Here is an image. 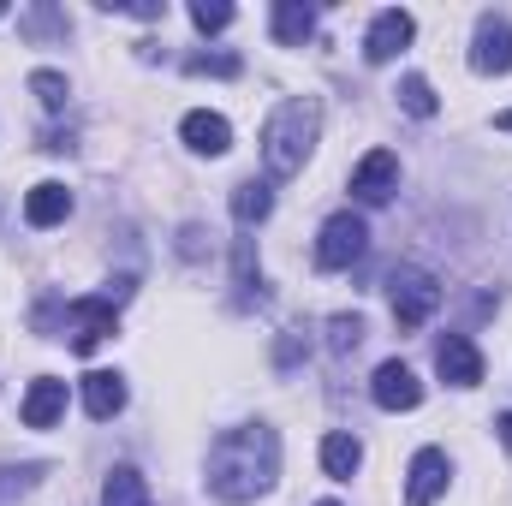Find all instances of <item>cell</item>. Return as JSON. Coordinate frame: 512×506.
Segmentation results:
<instances>
[{
    "mask_svg": "<svg viewBox=\"0 0 512 506\" xmlns=\"http://www.w3.org/2000/svg\"><path fill=\"white\" fill-rule=\"evenodd\" d=\"M304 352H310V340H298V334H286V340L274 346V364H280V370H292V364H298Z\"/></svg>",
    "mask_w": 512,
    "mask_h": 506,
    "instance_id": "cell-27",
    "label": "cell"
},
{
    "mask_svg": "<svg viewBox=\"0 0 512 506\" xmlns=\"http://www.w3.org/2000/svg\"><path fill=\"white\" fill-rule=\"evenodd\" d=\"M358 465H364V441H358V435H346V429L322 435V471H328L334 483H352Z\"/></svg>",
    "mask_w": 512,
    "mask_h": 506,
    "instance_id": "cell-17",
    "label": "cell"
},
{
    "mask_svg": "<svg viewBox=\"0 0 512 506\" xmlns=\"http://www.w3.org/2000/svg\"><path fill=\"white\" fill-rule=\"evenodd\" d=\"M18 30H24V36H54V30H60V36H66V12L36 6V12H24V18H18Z\"/></svg>",
    "mask_w": 512,
    "mask_h": 506,
    "instance_id": "cell-25",
    "label": "cell"
},
{
    "mask_svg": "<svg viewBox=\"0 0 512 506\" xmlns=\"http://www.w3.org/2000/svg\"><path fill=\"white\" fill-rule=\"evenodd\" d=\"M435 370H441V381H453V387H477V381H483V352H477L465 334H441Z\"/></svg>",
    "mask_w": 512,
    "mask_h": 506,
    "instance_id": "cell-11",
    "label": "cell"
},
{
    "mask_svg": "<svg viewBox=\"0 0 512 506\" xmlns=\"http://www.w3.org/2000/svg\"><path fill=\"white\" fill-rule=\"evenodd\" d=\"M102 506H149L143 471H131V465H114V471H108V483H102Z\"/></svg>",
    "mask_w": 512,
    "mask_h": 506,
    "instance_id": "cell-19",
    "label": "cell"
},
{
    "mask_svg": "<svg viewBox=\"0 0 512 506\" xmlns=\"http://www.w3.org/2000/svg\"><path fill=\"white\" fill-rule=\"evenodd\" d=\"M30 96H36L48 114H60L66 96H72V84H66V72H48V66H42V72H30Z\"/></svg>",
    "mask_w": 512,
    "mask_h": 506,
    "instance_id": "cell-22",
    "label": "cell"
},
{
    "mask_svg": "<svg viewBox=\"0 0 512 506\" xmlns=\"http://www.w3.org/2000/svg\"><path fill=\"white\" fill-rule=\"evenodd\" d=\"M203 239H209V233H203V227H185V233H179V256H185V262H197V256L209 251V245H203Z\"/></svg>",
    "mask_w": 512,
    "mask_h": 506,
    "instance_id": "cell-28",
    "label": "cell"
},
{
    "mask_svg": "<svg viewBox=\"0 0 512 506\" xmlns=\"http://www.w3.org/2000/svg\"><path fill=\"white\" fill-rule=\"evenodd\" d=\"M399 191V155L393 149H370L358 167H352V197L358 203H387Z\"/></svg>",
    "mask_w": 512,
    "mask_h": 506,
    "instance_id": "cell-8",
    "label": "cell"
},
{
    "mask_svg": "<svg viewBox=\"0 0 512 506\" xmlns=\"http://www.w3.org/2000/svg\"><path fill=\"white\" fill-rule=\"evenodd\" d=\"M387 298H393L399 334H411V328H423V322L441 310V280H435L429 268H417V262H399V268L387 274Z\"/></svg>",
    "mask_w": 512,
    "mask_h": 506,
    "instance_id": "cell-3",
    "label": "cell"
},
{
    "mask_svg": "<svg viewBox=\"0 0 512 506\" xmlns=\"http://www.w3.org/2000/svg\"><path fill=\"white\" fill-rule=\"evenodd\" d=\"M411 36H417V18L399 12V6H387V12H376V24H370V36H364V60H370V66H387L399 48H411Z\"/></svg>",
    "mask_w": 512,
    "mask_h": 506,
    "instance_id": "cell-7",
    "label": "cell"
},
{
    "mask_svg": "<svg viewBox=\"0 0 512 506\" xmlns=\"http://www.w3.org/2000/svg\"><path fill=\"white\" fill-rule=\"evenodd\" d=\"M84 411H90L96 423L120 417V411H126V376H114V370H96V376H84Z\"/></svg>",
    "mask_w": 512,
    "mask_h": 506,
    "instance_id": "cell-15",
    "label": "cell"
},
{
    "mask_svg": "<svg viewBox=\"0 0 512 506\" xmlns=\"http://www.w3.org/2000/svg\"><path fill=\"white\" fill-rule=\"evenodd\" d=\"M179 137L197 149V155H227L233 149V126L221 120V114H209V108H197V114H185V126H179Z\"/></svg>",
    "mask_w": 512,
    "mask_h": 506,
    "instance_id": "cell-14",
    "label": "cell"
},
{
    "mask_svg": "<svg viewBox=\"0 0 512 506\" xmlns=\"http://www.w3.org/2000/svg\"><path fill=\"white\" fill-rule=\"evenodd\" d=\"M280 477V435L268 423H239L209 447V495L227 506H251Z\"/></svg>",
    "mask_w": 512,
    "mask_h": 506,
    "instance_id": "cell-1",
    "label": "cell"
},
{
    "mask_svg": "<svg viewBox=\"0 0 512 506\" xmlns=\"http://www.w3.org/2000/svg\"><path fill=\"white\" fill-rule=\"evenodd\" d=\"M114 310H120V304H108L102 292H96V298H72V304L60 310V340H66L78 358H90V352L114 334Z\"/></svg>",
    "mask_w": 512,
    "mask_h": 506,
    "instance_id": "cell-4",
    "label": "cell"
},
{
    "mask_svg": "<svg viewBox=\"0 0 512 506\" xmlns=\"http://www.w3.org/2000/svg\"><path fill=\"white\" fill-rule=\"evenodd\" d=\"M370 399H376L382 411H417V405H423V381L411 376L399 358H387L382 370H376V381H370Z\"/></svg>",
    "mask_w": 512,
    "mask_h": 506,
    "instance_id": "cell-10",
    "label": "cell"
},
{
    "mask_svg": "<svg viewBox=\"0 0 512 506\" xmlns=\"http://www.w3.org/2000/svg\"><path fill=\"white\" fill-rule=\"evenodd\" d=\"M495 126H501V131H512V108H507V114H501V120H495Z\"/></svg>",
    "mask_w": 512,
    "mask_h": 506,
    "instance_id": "cell-30",
    "label": "cell"
},
{
    "mask_svg": "<svg viewBox=\"0 0 512 506\" xmlns=\"http://www.w3.org/2000/svg\"><path fill=\"white\" fill-rule=\"evenodd\" d=\"M42 477H48V465H0V506H18Z\"/></svg>",
    "mask_w": 512,
    "mask_h": 506,
    "instance_id": "cell-21",
    "label": "cell"
},
{
    "mask_svg": "<svg viewBox=\"0 0 512 506\" xmlns=\"http://www.w3.org/2000/svg\"><path fill=\"white\" fill-rule=\"evenodd\" d=\"M268 215H274V185H268V179L233 185V221H239V227H256V221H268Z\"/></svg>",
    "mask_w": 512,
    "mask_h": 506,
    "instance_id": "cell-18",
    "label": "cell"
},
{
    "mask_svg": "<svg viewBox=\"0 0 512 506\" xmlns=\"http://www.w3.org/2000/svg\"><path fill=\"white\" fill-rule=\"evenodd\" d=\"M316 506H340V501H316Z\"/></svg>",
    "mask_w": 512,
    "mask_h": 506,
    "instance_id": "cell-31",
    "label": "cell"
},
{
    "mask_svg": "<svg viewBox=\"0 0 512 506\" xmlns=\"http://www.w3.org/2000/svg\"><path fill=\"white\" fill-rule=\"evenodd\" d=\"M66 215H72V191H66L60 179L30 185V197H24V221H30V227H60Z\"/></svg>",
    "mask_w": 512,
    "mask_h": 506,
    "instance_id": "cell-13",
    "label": "cell"
},
{
    "mask_svg": "<svg viewBox=\"0 0 512 506\" xmlns=\"http://www.w3.org/2000/svg\"><path fill=\"white\" fill-rule=\"evenodd\" d=\"M471 66H477V72H489V78L512 72V24L501 18V12H483V18H477V36H471Z\"/></svg>",
    "mask_w": 512,
    "mask_h": 506,
    "instance_id": "cell-6",
    "label": "cell"
},
{
    "mask_svg": "<svg viewBox=\"0 0 512 506\" xmlns=\"http://www.w3.org/2000/svg\"><path fill=\"white\" fill-rule=\"evenodd\" d=\"M501 441H507V447H512V411H507V417H501Z\"/></svg>",
    "mask_w": 512,
    "mask_h": 506,
    "instance_id": "cell-29",
    "label": "cell"
},
{
    "mask_svg": "<svg viewBox=\"0 0 512 506\" xmlns=\"http://www.w3.org/2000/svg\"><path fill=\"white\" fill-rule=\"evenodd\" d=\"M18 417H24V429H54V423L66 417V381L36 376L30 393H24V405H18Z\"/></svg>",
    "mask_w": 512,
    "mask_h": 506,
    "instance_id": "cell-12",
    "label": "cell"
},
{
    "mask_svg": "<svg viewBox=\"0 0 512 506\" xmlns=\"http://www.w3.org/2000/svg\"><path fill=\"white\" fill-rule=\"evenodd\" d=\"M316 137H322V102H316V96H286V102L262 120V161H268V173H274V179L304 173Z\"/></svg>",
    "mask_w": 512,
    "mask_h": 506,
    "instance_id": "cell-2",
    "label": "cell"
},
{
    "mask_svg": "<svg viewBox=\"0 0 512 506\" xmlns=\"http://www.w3.org/2000/svg\"><path fill=\"white\" fill-rule=\"evenodd\" d=\"M191 72L197 78H239V54H191Z\"/></svg>",
    "mask_w": 512,
    "mask_h": 506,
    "instance_id": "cell-26",
    "label": "cell"
},
{
    "mask_svg": "<svg viewBox=\"0 0 512 506\" xmlns=\"http://www.w3.org/2000/svg\"><path fill=\"white\" fill-rule=\"evenodd\" d=\"M191 24H197L203 36H215V30L233 24V6H227V0H197V6H191Z\"/></svg>",
    "mask_w": 512,
    "mask_h": 506,
    "instance_id": "cell-24",
    "label": "cell"
},
{
    "mask_svg": "<svg viewBox=\"0 0 512 506\" xmlns=\"http://www.w3.org/2000/svg\"><path fill=\"white\" fill-rule=\"evenodd\" d=\"M316 36V6L304 0H274V42L280 48H304Z\"/></svg>",
    "mask_w": 512,
    "mask_h": 506,
    "instance_id": "cell-16",
    "label": "cell"
},
{
    "mask_svg": "<svg viewBox=\"0 0 512 506\" xmlns=\"http://www.w3.org/2000/svg\"><path fill=\"white\" fill-rule=\"evenodd\" d=\"M328 346H334L340 358L358 352V346H364V316H334V322H328Z\"/></svg>",
    "mask_w": 512,
    "mask_h": 506,
    "instance_id": "cell-23",
    "label": "cell"
},
{
    "mask_svg": "<svg viewBox=\"0 0 512 506\" xmlns=\"http://www.w3.org/2000/svg\"><path fill=\"white\" fill-rule=\"evenodd\" d=\"M399 108H405L411 120H435V114H441V102H435V84H429L423 72H405V78H399Z\"/></svg>",
    "mask_w": 512,
    "mask_h": 506,
    "instance_id": "cell-20",
    "label": "cell"
},
{
    "mask_svg": "<svg viewBox=\"0 0 512 506\" xmlns=\"http://www.w3.org/2000/svg\"><path fill=\"white\" fill-rule=\"evenodd\" d=\"M447 477H453L447 453H441V447H423V453L411 459V471H405V506H435L441 489H447Z\"/></svg>",
    "mask_w": 512,
    "mask_h": 506,
    "instance_id": "cell-9",
    "label": "cell"
},
{
    "mask_svg": "<svg viewBox=\"0 0 512 506\" xmlns=\"http://www.w3.org/2000/svg\"><path fill=\"white\" fill-rule=\"evenodd\" d=\"M370 251V227H364V215H328L322 221V239H316V262L322 268H352V262H364Z\"/></svg>",
    "mask_w": 512,
    "mask_h": 506,
    "instance_id": "cell-5",
    "label": "cell"
}]
</instances>
